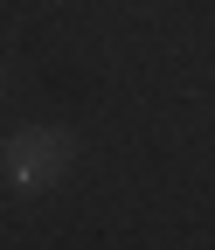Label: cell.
<instances>
[{"label":"cell","mask_w":215,"mask_h":250,"mask_svg":"<svg viewBox=\"0 0 215 250\" xmlns=\"http://www.w3.org/2000/svg\"><path fill=\"white\" fill-rule=\"evenodd\" d=\"M77 167V132L70 125H14L7 139H0V174H7L14 195H49L56 181Z\"/></svg>","instance_id":"cell-1"},{"label":"cell","mask_w":215,"mask_h":250,"mask_svg":"<svg viewBox=\"0 0 215 250\" xmlns=\"http://www.w3.org/2000/svg\"><path fill=\"white\" fill-rule=\"evenodd\" d=\"M0 90H7V62H0Z\"/></svg>","instance_id":"cell-2"}]
</instances>
